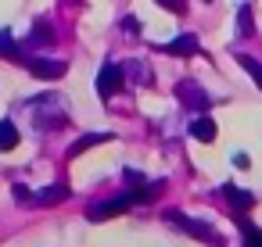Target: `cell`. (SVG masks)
Segmentation results:
<instances>
[{"label": "cell", "instance_id": "obj_1", "mask_svg": "<svg viewBox=\"0 0 262 247\" xmlns=\"http://www.w3.org/2000/svg\"><path fill=\"white\" fill-rule=\"evenodd\" d=\"M129 204H137V197H133V193H126V197H112V201H101V204H94V208H90V222L115 218V215H122Z\"/></svg>", "mask_w": 262, "mask_h": 247}, {"label": "cell", "instance_id": "obj_2", "mask_svg": "<svg viewBox=\"0 0 262 247\" xmlns=\"http://www.w3.org/2000/svg\"><path fill=\"white\" fill-rule=\"evenodd\" d=\"M165 218H169V222H176L180 229L194 233V236H198V240H205V243H215V240H219V236H215V229H212V226H205V222H198V218H187V215H180V211H169Z\"/></svg>", "mask_w": 262, "mask_h": 247}, {"label": "cell", "instance_id": "obj_3", "mask_svg": "<svg viewBox=\"0 0 262 247\" xmlns=\"http://www.w3.org/2000/svg\"><path fill=\"white\" fill-rule=\"evenodd\" d=\"M26 68L36 79H61L65 76V61H51V58H29Z\"/></svg>", "mask_w": 262, "mask_h": 247}, {"label": "cell", "instance_id": "obj_4", "mask_svg": "<svg viewBox=\"0 0 262 247\" xmlns=\"http://www.w3.org/2000/svg\"><path fill=\"white\" fill-rule=\"evenodd\" d=\"M122 90V65H104L97 72V93L101 97H112Z\"/></svg>", "mask_w": 262, "mask_h": 247}, {"label": "cell", "instance_id": "obj_5", "mask_svg": "<svg viewBox=\"0 0 262 247\" xmlns=\"http://www.w3.org/2000/svg\"><path fill=\"white\" fill-rule=\"evenodd\" d=\"M187 133H190L194 140H201V143H212V140H215V122H212L208 115H194V122L187 126Z\"/></svg>", "mask_w": 262, "mask_h": 247}, {"label": "cell", "instance_id": "obj_6", "mask_svg": "<svg viewBox=\"0 0 262 247\" xmlns=\"http://www.w3.org/2000/svg\"><path fill=\"white\" fill-rule=\"evenodd\" d=\"M165 51H169L172 58H190V54H198V36L183 33V36H176L172 43H165Z\"/></svg>", "mask_w": 262, "mask_h": 247}, {"label": "cell", "instance_id": "obj_7", "mask_svg": "<svg viewBox=\"0 0 262 247\" xmlns=\"http://www.w3.org/2000/svg\"><path fill=\"white\" fill-rule=\"evenodd\" d=\"M180 101L187 104V108H208V97H205V90L201 86H194V83H180Z\"/></svg>", "mask_w": 262, "mask_h": 247}, {"label": "cell", "instance_id": "obj_8", "mask_svg": "<svg viewBox=\"0 0 262 247\" xmlns=\"http://www.w3.org/2000/svg\"><path fill=\"white\" fill-rule=\"evenodd\" d=\"M223 193L230 197V204H233L237 211H248V208L255 204V193H248V190H237L233 183H226V186H223Z\"/></svg>", "mask_w": 262, "mask_h": 247}, {"label": "cell", "instance_id": "obj_9", "mask_svg": "<svg viewBox=\"0 0 262 247\" xmlns=\"http://www.w3.org/2000/svg\"><path fill=\"white\" fill-rule=\"evenodd\" d=\"M18 126L11 122V118H4V122H0V151H15L18 147Z\"/></svg>", "mask_w": 262, "mask_h": 247}, {"label": "cell", "instance_id": "obj_10", "mask_svg": "<svg viewBox=\"0 0 262 247\" xmlns=\"http://www.w3.org/2000/svg\"><path fill=\"white\" fill-rule=\"evenodd\" d=\"M65 197H69V186H61V183H58V186H43V190L36 193V204H43V208H47V204H61Z\"/></svg>", "mask_w": 262, "mask_h": 247}, {"label": "cell", "instance_id": "obj_11", "mask_svg": "<svg viewBox=\"0 0 262 247\" xmlns=\"http://www.w3.org/2000/svg\"><path fill=\"white\" fill-rule=\"evenodd\" d=\"M0 58H8V61H22V58H26L11 33H0Z\"/></svg>", "mask_w": 262, "mask_h": 247}, {"label": "cell", "instance_id": "obj_12", "mask_svg": "<svg viewBox=\"0 0 262 247\" xmlns=\"http://www.w3.org/2000/svg\"><path fill=\"white\" fill-rule=\"evenodd\" d=\"M54 36H51V26L47 22H40L36 29H33V36H29V47H40V43H51Z\"/></svg>", "mask_w": 262, "mask_h": 247}, {"label": "cell", "instance_id": "obj_13", "mask_svg": "<svg viewBox=\"0 0 262 247\" xmlns=\"http://www.w3.org/2000/svg\"><path fill=\"white\" fill-rule=\"evenodd\" d=\"M104 140H108V136H79V140H76V143L69 147V154L76 158V154H83L86 147H94V143H104Z\"/></svg>", "mask_w": 262, "mask_h": 247}, {"label": "cell", "instance_id": "obj_14", "mask_svg": "<svg viewBox=\"0 0 262 247\" xmlns=\"http://www.w3.org/2000/svg\"><path fill=\"white\" fill-rule=\"evenodd\" d=\"M241 229H244V236H248V240H244V247H262V233H258L248 218H241Z\"/></svg>", "mask_w": 262, "mask_h": 247}, {"label": "cell", "instance_id": "obj_15", "mask_svg": "<svg viewBox=\"0 0 262 247\" xmlns=\"http://www.w3.org/2000/svg\"><path fill=\"white\" fill-rule=\"evenodd\" d=\"M237 36H251V8H241V15H237Z\"/></svg>", "mask_w": 262, "mask_h": 247}, {"label": "cell", "instance_id": "obj_16", "mask_svg": "<svg viewBox=\"0 0 262 247\" xmlns=\"http://www.w3.org/2000/svg\"><path fill=\"white\" fill-rule=\"evenodd\" d=\"M241 65H244V72H248V76H251V79H255V83L262 86V65H258L255 58H248V54L241 58Z\"/></svg>", "mask_w": 262, "mask_h": 247}, {"label": "cell", "instance_id": "obj_17", "mask_svg": "<svg viewBox=\"0 0 262 247\" xmlns=\"http://www.w3.org/2000/svg\"><path fill=\"white\" fill-rule=\"evenodd\" d=\"M158 8H165V11H172V15H183L187 11V0H155Z\"/></svg>", "mask_w": 262, "mask_h": 247}]
</instances>
